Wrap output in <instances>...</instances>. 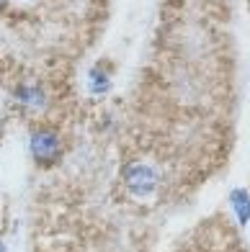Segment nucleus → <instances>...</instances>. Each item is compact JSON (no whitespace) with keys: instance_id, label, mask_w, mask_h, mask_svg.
Listing matches in <instances>:
<instances>
[{"instance_id":"nucleus-1","label":"nucleus","mask_w":250,"mask_h":252,"mask_svg":"<svg viewBox=\"0 0 250 252\" xmlns=\"http://www.w3.org/2000/svg\"><path fill=\"white\" fill-rule=\"evenodd\" d=\"M29 152L31 157L36 159L39 165H57L62 159L65 152V144H62V136L57 134L49 126H41V129H34L31 131V139H29Z\"/></svg>"},{"instance_id":"nucleus-2","label":"nucleus","mask_w":250,"mask_h":252,"mask_svg":"<svg viewBox=\"0 0 250 252\" xmlns=\"http://www.w3.org/2000/svg\"><path fill=\"white\" fill-rule=\"evenodd\" d=\"M124 183H127V190L134 193V196H150V193L157 188V173L144 165V162H132L127 170H124Z\"/></svg>"},{"instance_id":"nucleus-3","label":"nucleus","mask_w":250,"mask_h":252,"mask_svg":"<svg viewBox=\"0 0 250 252\" xmlns=\"http://www.w3.org/2000/svg\"><path fill=\"white\" fill-rule=\"evenodd\" d=\"M13 98L21 103V106H29L34 111H41L44 106H47V93H44L39 85H18Z\"/></svg>"},{"instance_id":"nucleus-4","label":"nucleus","mask_w":250,"mask_h":252,"mask_svg":"<svg viewBox=\"0 0 250 252\" xmlns=\"http://www.w3.org/2000/svg\"><path fill=\"white\" fill-rule=\"evenodd\" d=\"M230 203H232V209L237 214V221L240 224H248L250 219V193L245 188H237L230 193Z\"/></svg>"},{"instance_id":"nucleus-5","label":"nucleus","mask_w":250,"mask_h":252,"mask_svg":"<svg viewBox=\"0 0 250 252\" xmlns=\"http://www.w3.org/2000/svg\"><path fill=\"white\" fill-rule=\"evenodd\" d=\"M90 90H93V93H108V88H111V80H108V72L104 70V67L101 64H96L93 70H90Z\"/></svg>"},{"instance_id":"nucleus-6","label":"nucleus","mask_w":250,"mask_h":252,"mask_svg":"<svg viewBox=\"0 0 250 252\" xmlns=\"http://www.w3.org/2000/svg\"><path fill=\"white\" fill-rule=\"evenodd\" d=\"M5 5H8V0H0V10H3Z\"/></svg>"},{"instance_id":"nucleus-7","label":"nucleus","mask_w":250,"mask_h":252,"mask_svg":"<svg viewBox=\"0 0 250 252\" xmlns=\"http://www.w3.org/2000/svg\"><path fill=\"white\" fill-rule=\"evenodd\" d=\"M0 252H5V245L3 242H0Z\"/></svg>"},{"instance_id":"nucleus-8","label":"nucleus","mask_w":250,"mask_h":252,"mask_svg":"<svg viewBox=\"0 0 250 252\" xmlns=\"http://www.w3.org/2000/svg\"><path fill=\"white\" fill-rule=\"evenodd\" d=\"M0 131H3V119H0Z\"/></svg>"}]
</instances>
